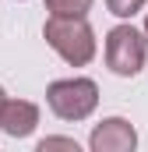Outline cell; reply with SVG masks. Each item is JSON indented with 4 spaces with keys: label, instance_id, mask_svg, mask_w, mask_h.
Listing matches in <instances>:
<instances>
[{
    "label": "cell",
    "instance_id": "cell-1",
    "mask_svg": "<svg viewBox=\"0 0 148 152\" xmlns=\"http://www.w3.org/2000/svg\"><path fill=\"white\" fill-rule=\"evenodd\" d=\"M42 36H46V42H49V50H53L60 60H67L71 67L92 64V57H95V50H99V46H95V28H92L85 18L49 14Z\"/></svg>",
    "mask_w": 148,
    "mask_h": 152
},
{
    "label": "cell",
    "instance_id": "cell-2",
    "mask_svg": "<svg viewBox=\"0 0 148 152\" xmlns=\"http://www.w3.org/2000/svg\"><path fill=\"white\" fill-rule=\"evenodd\" d=\"M46 103L60 120H88L99 106V85L92 78H60L49 81L46 88Z\"/></svg>",
    "mask_w": 148,
    "mask_h": 152
},
{
    "label": "cell",
    "instance_id": "cell-3",
    "mask_svg": "<svg viewBox=\"0 0 148 152\" xmlns=\"http://www.w3.org/2000/svg\"><path fill=\"white\" fill-rule=\"evenodd\" d=\"M148 57V39L134 25H116L106 32V67L120 78H134L145 67Z\"/></svg>",
    "mask_w": 148,
    "mask_h": 152
},
{
    "label": "cell",
    "instance_id": "cell-4",
    "mask_svg": "<svg viewBox=\"0 0 148 152\" xmlns=\"http://www.w3.org/2000/svg\"><path fill=\"white\" fill-rule=\"evenodd\" d=\"M88 145H92V152H134L138 131H134V124L123 120V117H106L102 124L92 127Z\"/></svg>",
    "mask_w": 148,
    "mask_h": 152
},
{
    "label": "cell",
    "instance_id": "cell-5",
    "mask_svg": "<svg viewBox=\"0 0 148 152\" xmlns=\"http://www.w3.org/2000/svg\"><path fill=\"white\" fill-rule=\"evenodd\" d=\"M39 124V106L28 99H4L0 103V131L7 138H28Z\"/></svg>",
    "mask_w": 148,
    "mask_h": 152
},
{
    "label": "cell",
    "instance_id": "cell-6",
    "mask_svg": "<svg viewBox=\"0 0 148 152\" xmlns=\"http://www.w3.org/2000/svg\"><path fill=\"white\" fill-rule=\"evenodd\" d=\"M46 11L64 18H85L92 11V0H46Z\"/></svg>",
    "mask_w": 148,
    "mask_h": 152
},
{
    "label": "cell",
    "instance_id": "cell-7",
    "mask_svg": "<svg viewBox=\"0 0 148 152\" xmlns=\"http://www.w3.org/2000/svg\"><path fill=\"white\" fill-rule=\"evenodd\" d=\"M145 4H148V0H106L110 14H116V18H134Z\"/></svg>",
    "mask_w": 148,
    "mask_h": 152
},
{
    "label": "cell",
    "instance_id": "cell-8",
    "mask_svg": "<svg viewBox=\"0 0 148 152\" xmlns=\"http://www.w3.org/2000/svg\"><path fill=\"white\" fill-rule=\"evenodd\" d=\"M49 149H67V152H78V142H74V138H42V142H39V152H49Z\"/></svg>",
    "mask_w": 148,
    "mask_h": 152
},
{
    "label": "cell",
    "instance_id": "cell-9",
    "mask_svg": "<svg viewBox=\"0 0 148 152\" xmlns=\"http://www.w3.org/2000/svg\"><path fill=\"white\" fill-rule=\"evenodd\" d=\"M145 39H148V14H145Z\"/></svg>",
    "mask_w": 148,
    "mask_h": 152
},
{
    "label": "cell",
    "instance_id": "cell-10",
    "mask_svg": "<svg viewBox=\"0 0 148 152\" xmlns=\"http://www.w3.org/2000/svg\"><path fill=\"white\" fill-rule=\"evenodd\" d=\"M4 99H7V96H4V85H0V103H4Z\"/></svg>",
    "mask_w": 148,
    "mask_h": 152
}]
</instances>
